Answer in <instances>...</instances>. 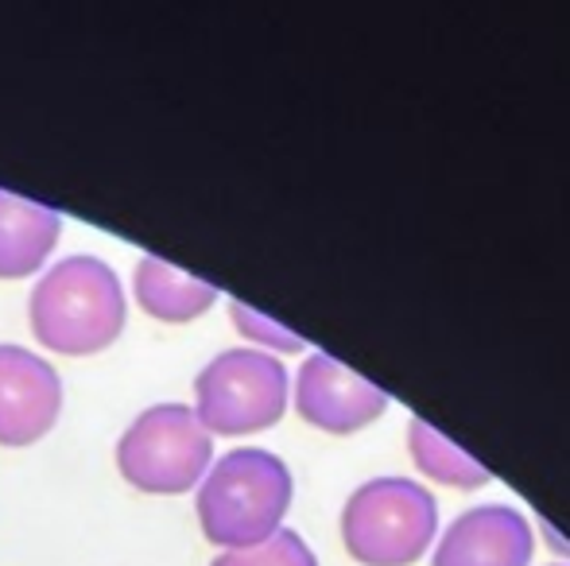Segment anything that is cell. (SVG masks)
I'll return each mask as SVG.
<instances>
[{
  "label": "cell",
  "instance_id": "6da1fadb",
  "mask_svg": "<svg viewBox=\"0 0 570 566\" xmlns=\"http://www.w3.org/2000/svg\"><path fill=\"white\" fill-rule=\"evenodd\" d=\"M28 322L55 354H98L125 330V287L101 257H62L31 287Z\"/></svg>",
  "mask_w": 570,
  "mask_h": 566
},
{
  "label": "cell",
  "instance_id": "7a4b0ae2",
  "mask_svg": "<svg viewBox=\"0 0 570 566\" xmlns=\"http://www.w3.org/2000/svg\"><path fill=\"white\" fill-rule=\"evenodd\" d=\"M292 469L279 454L261 450V446L222 454L198 485L195 505L203 536L226 552L264 544L284 524L292 508Z\"/></svg>",
  "mask_w": 570,
  "mask_h": 566
},
{
  "label": "cell",
  "instance_id": "3957f363",
  "mask_svg": "<svg viewBox=\"0 0 570 566\" xmlns=\"http://www.w3.org/2000/svg\"><path fill=\"white\" fill-rule=\"evenodd\" d=\"M435 528V497L412 477H368L345 497L342 508L345 552L365 566H412L431 547Z\"/></svg>",
  "mask_w": 570,
  "mask_h": 566
},
{
  "label": "cell",
  "instance_id": "277c9868",
  "mask_svg": "<svg viewBox=\"0 0 570 566\" xmlns=\"http://www.w3.org/2000/svg\"><path fill=\"white\" fill-rule=\"evenodd\" d=\"M214 435L190 404H151L125 427L117 469L140 493H187L210 469Z\"/></svg>",
  "mask_w": 570,
  "mask_h": 566
},
{
  "label": "cell",
  "instance_id": "5b68a950",
  "mask_svg": "<svg viewBox=\"0 0 570 566\" xmlns=\"http://www.w3.org/2000/svg\"><path fill=\"white\" fill-rule=\"evenodd\" d=\"M292 380L264 349H222L195 377V416L210 435H253L287 411Z\"/></svg>",
  "mask_w": 570,
  "mask_h": 566
},
{
  "label": "cell",
  "instance_id": "8992f818",
  "mask_svg": "<svg viewBox=\"0 0 570 566\" xmlns=\"http://www.w3.org/2000/svg\"><path fill=\"white\" fill-rule=\"evenodd\" d=\"M295 408L307 424L331 435H353L384 416L389 393L353 373L331 354H311L295 373Z\"/></svg>",
  "mask_w": 570,
  "mask_h": 566
},
{
  "label": "cell",
  "instance_id": "52a82bcc",
  "mask_svg": "<svg viewBox=\"0 0 570 566\" xmlns=\"http://www.w3.org/2000/svg\"><path fill=\"white\" fill-rule=\"evenodd\" d=\"M532 524L517 505L485 500L454 516L439 536L431 566H528L532 563Z\"/></svg>",
  "mask_w": 570,
  "mask_h": 566
},
{
  "label": "cell",
  "instance_id": "ba28073f",
  "mask_svg": "<svg viewBox=\"0 0 570 566\" xmlns=\"http://www.w3.org/2000/svg\"><path fill=\"white\" fill-rule=\"evenodd\" d=\"M62 380L51 361L23 346H0V446H28L55 427Z\"/></svg>",
  "mask_w": 570,
  "mask_h": 566
},
{
  "label": "cell",
  "instance_id": "9c48e42d",
  "mask_svg": "<svg viewBox=\"0 0 570 566\" xmlns=\"http://www.w3.org/2000/svg\"><path fill=\"white\" fill-rule=\"evenodd\" d=\"M59 210L0 190V280L31 276L59 241Z\"/></svg>",
  "mask_w": 570,
  "mask_h": 566
},
{
  "label": "cell",
  "instance_id": "30bf717a",
  "mask_svg": "<svg viewBox=\"0 0 570 566\" xmlns=\"http://www.w3.org/2000/svg\"><path fill=\"white\" fill-rule=\"evenodd\" d=\"M136 302L159 322H190V318L206 315L218 299V287L198 280L190 272H179L175 265L159 257H140L132 276Z\"/></svg>",
  "mask_w": 570,
  "mask_h": 566
},
{
  "label": "cell",
  "instance_id": "8fae6325",
  "mask_svg": "<svg viewBox=\"0 0 570 566\" xmlns=\"http://www.w3.org/2000/svg\"><path fill=\"white\" fill-rule=\"evenodd\" d=\"M407 446H412L415 466L435 481L454 485V489H481L489 481V469L478 458H470L462 446H454L439 427H431L428 419H407Z\"/></svg>",
  "mask_w": 570,
  "mask_h": 566
},
{
  "label": "cell",
  "instance_id": "7c38bea8",
  "mask_svg": "<svg viewBox=\"0 0 570 566\" xmlns=\"http://www.w3.org/2000/svg\"><path fill=\"white\" fill-rule=\"evenodd\" d=\"M210 566H318V559L299 532L279 528L264 544L240 547V552H222Z\"/></svg>",
  "mask_w": 570,
  "mask_h": 566
},
{
  "label": "cell",
  "instance_id": "4fadbf2b",
  "mask_svg": "<svg viewBox=\"0 0 570 566\" xmlns=\"http://www.w3.org/2000/svg\"><path fill=\"white\" fill-rule=\"evenodd\" d=\"M229 318H233V326H237V330L245 334L248 341H264V346H268V349H279V354H299V349H303V338H299V334L284 330L279 322L264 318L261 310L245 307L240 299H233V302H229Z\"/></svg>",
  "mask_w": 570,
  "mask_h": 566
},
{
  "label": "cell",
  "instance_id": "5bb4252c",
  "mask_svg": "<svg viewBox=\"0 0 570 566\" xmlns=\"http://www.w3.org/2000/svg\"><path fill=\"white\" fill-rule=\"evenodd\" d=\"M540 532H543V539H548V544H551V547H556V552H563V555H570V544H567V539H563V536H559V532H556V528H551V524H548V520H540Z\"/></svg>",
  "mask_w": 570,
  "mask_h": 566
},
{
  "label": "cell",
  "instance_id": "9a60e30c",
  "mask_svg": "<svg viewBox=\"0 0 570 566\" xmlns=\"http://www.w3.org/2000/svg\"><path fill=\"white\" fill-rule=\"evenodd\" d=\"M551 566H570V563H551Z\"/></svg>",
  "mask_w": 570,
  "mask_h": 566
}]
</instances>
